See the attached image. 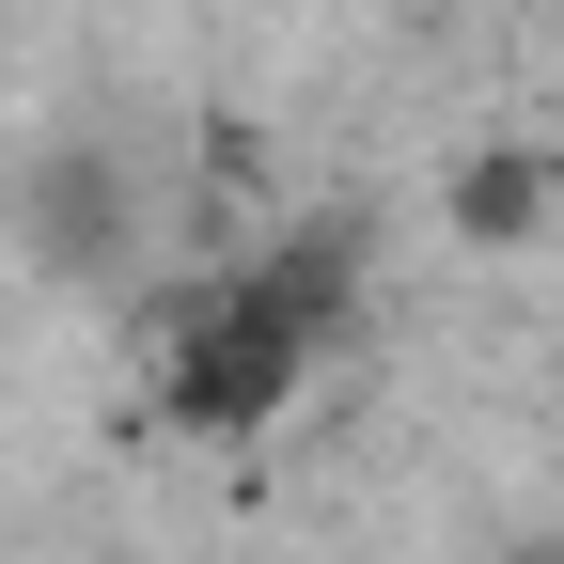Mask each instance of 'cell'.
<instances>
[{"instance_id": "obj_1", "label": "cell", "mask_w": 564, "mask_h": 564, "mask_svg": "<svg viewBox=\"0 0 564 564\" xmlns=\"http://www.w3.org/2000/svg\"><path fill=\"white\" fill-rule=\"evenodd\" d=\"M314 377V345H282L267 314H236L220 282H188L173 329H158V423L173 440H251V423H282Z\"/></svg>"}, {"instance_id": "obj_2", "label": "cell", "mask_w": 564, "mask_h": 564, "mask_svg": "<svg viewBox=\"0 0 564 564\" xmlns=\"http://www.w3.org/2000/svg\"><path fill=\"white\" fill-rule=\"evenodd\" d=\"M32 251H47L63 282H110V267H126V158L63 141V158L32 173Z\"/></svg>"}, {"instance_id": "obj_3", "label": "cell", "mask_w": 564, "mask_h": 564, "mask_svg": "<svg viewBox=\"0 0 564 564\" xmlns=\"http://www.w3.org/2000/svg\"><path fill=\"white\" fill-rule=\"evenodd\" d=\"M549 204H564V158H549V141H470L455 188H440V220H455L470 251H533Z\"/></svg>"}, {"instance_id": "obj_4", "label": "cell", "mask_w": 564, "mask_h": 564, "mask_svg": "<svg viewBox=\"0 0 564 564\" xmlns=\"http://www.w3.org/2000/svg\"><path fill=\"white\" fill-rule=\"evenodd\" d=\"M518 564H564V533H549V549H518Z\"/></svg>"}]
</instances>
